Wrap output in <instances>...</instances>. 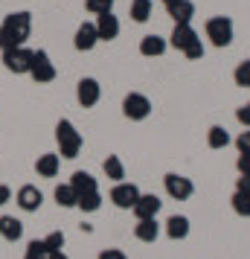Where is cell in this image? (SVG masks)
Returning a JSON list of instances; mask_svg holds the SVG:
<instances>
[{
    "label": "cell",
    "instance_id": "6da1fadb",
    "mask_svg": "<svg viewBox=\"0 0 250 259\" xmlns=\"http://www.w3.org/2000/svg\"><path fill=\"white\" fill-rule=\"evenodd\" d=\"M32 32V15L29 12H12L3 18L0 24V50L24 47L26 38Z\"/></svg>",
    "mask_w": 250,
    "mask_h": 259
},
{
    "label": "cell",
    "instance_id": "7a4b0ae2",
    "mask_svg": "<svg viewBox=\"0 0 250 259\" xmlns=\"http://www.w3.org/2000/svg\"><path fill=\"white\" fill-rule=\"evenodd\" d=\"M56 140H59L61 157H67V160L79 157V152H82V134L76 131V125H73L70 119H59V125H56Z\"/></svg>",
    "mask_w": 250,
    "mask_h": 259
},
{
    "label": "cell",
    "instance_id": "3957f363",
    "mask_svg": "<svg viewBox=\"0 0 250 259\" xmlns=\"http://www.w3.org/2000/svg\"><path fill=\"white\" fill-rule=\"evenodd\" d=\"M207 38L213 41V47H230V41H233V21L227 15L210 18L207 21Z\"/></svg>",
    "mask_w": 250,
    "mask_h": 259
},
{
    "label": "cell",
    "instance_id": "277c9868",
    "mask_svg": "<svg viewBox=\"0 0 250 259\" xmlns=\"http://www.w3.org/2000/svg\"><path fill=\"white\" fill-rule=\"evenodd\" d=\"M29 76L35 79L38 84H47L56 79V64L49 61L47 50H35L32 53V64H29Z\"/></svg>",
    "mask_w": 250,
    "mask_h": 259
},
{
    "label": "cell",
    "instance_id": "5b68a950",
    "mask_svg": "<svg viewBox=\"0 0 250 259\" xmlns=\"http://www.w3.org/2000/svg\"><path fill=\"white\" fill-rule=\"evenodd\" d=\"M29 64H32V50L26 47L3 50V67L9 73H29Z\"/></svg>",
    "mask_w": 250,
    "mask_h": 259
},
{
    "label": "cell",
    "instance_id": "8992f818",
    "mask_svg": "<svg viewBox=\"0 0 250 259\" xmlns=\"http://www.w3.org/2000/svg\"><path fill=\"white\" fill-rule=\"evenodd\" d=\"M122 114H125L128 119H134V122L145 119L148 114H152V102H148V96H143V94H128L125 99H122Z\"/></svg>",
    "mask_w": 250,
    "mask_h": 259
},
{
    "label": "cell",
    "instance_id": "52a82bcc",
    "mask_svg": "<svg viewBox=\"0 0 250 259\" xmlns=\"http://www.w3.org/2000/svg\"><path fill=\"white\" fill-rule=\"evenodd\" d=\"M163 187H166V192H169L175 201H186L192 192H195V187H192L189 178L178 175V172H169V175L163 178Z\"/></svg>",
    "mask_w": 250,
    "mask_h": 259
},
{
    "label": "cell",
    "instance_id": "ba28073f",
    "mask_svg": "<svg viewBox=\"0 0 250 259\" xmlns=\"http://www.w3.org/2000/svg\"><path fill=\"white\" fill-rule=\"evenodd\" d=\"M140 195H143V192L134 187V184H122V181H119L114 189H111V201L117 204L119 210H131L134 204H137V198H140Z\"/></svg>",
    "mask_w": 250,
    "mask_h": 259
},
{
    "label": "cell",
    "instance_id": "9c48e42d",
    "mask_svg": "<svg viewBox=\"0 0 250 259\" xmlns=\"http://www.w3.org/2000/svg\"><path fill=\"white\" fill-rule=\"evenodd\" d=\"M99 44V32H96V24L90 21H84L79 29H76V38H73V47L79 50V53H87V50H93Z\"/></svg>",
    "mask_w": 250,
    "mask_h": 259
},
{
    "label": "cell",
    "instance_id": "30bf717a",
    "mask_svg": "<svg viewBox=\"0 0 250 259\" xmlns=\"http://www.w3.org/2000/svg\"><path fill=\"white\" fill-rule=\"evenodd\" d=\"M15 201H18V207H21L24 212H35L38 207H41L44 195H41V189H38V187H32V184H24V187L18 189Z\"/></svg>",
    "mask_w": 250,
    "mask_h": 259
},
{
    "label": "cell",
    "instance_id": "8fae6325",
    "mask_svg": "<svg viewBox=\"0 0 250 259\" xmlns=\"http://www.w3.org/2000/svg\"><path fill=\"white\" fill-rule=\"evenodd\" d=\"M99 96H102V88H99L96 79H82L79 88H76V99H79L82 108H93L99 102Z\"/></svg>",
    "mask_w": 250,
    "mask_h": 259
},
{
    "label": "cell",
    "instance_id": "7c38bea8",
    "mask_svg": "<svg viewBox=\"0 0 250 259\" xmlns=\"http://www.w3.org/2000/svg\"><path fill=\"white\" fill-rule=\"evenodd\" d=\"M96 32H99V41H114L119 35V21L117 15H96Z\"/></svg>",
    "mask_w": 250,
    "mask_h": 259
},
{
    "label": "cell",
    "instance_id": "4fadbf2b",
    "mask_svg": "<svg viewBox=\"0 0 250 259\" xmlns=\"http://www.w3.org/2000/svg\"><path fill=\"white\" fill-rule=\"evenodd\" d=\"M131 210H134V215H137V222H140V219H157V212H160V198H157V195H140Z\"/></svg>",
    "mask_w": 250,
    "mask_h": 259
},
{
    "label": "cell",
    "instance_id": "5bb4252c",
    "mask_svg": "<svg viewBox=\"0 0 250 259\" xmlns=\"http://www.w3.org/2000/svg\"><path fill=\"white\" fill-rule=\"evenodd\" d=\"M195 38H198V32L192 29V24H175V32H172V38H169V44L183 53V50L189 47Z\"/></svg>",
    "mask_w": 250,
    "mask_h": 259
},
{
    "label": "cell",
    "instance_id": "9a60e30c",
    "mask_svg": "<svg viewBox=\"0 0 250 259\" xmlns=\"http://www.w3.org/2000/svg\"><path fill=\"white\" fill-rule=\"evenodd\" d=\"M0 236L6 242H18L24 236V222L15 219V215H0Z\"/></svg>",
    "mask_w": 250,
    "mask_h": 259
},
{
    "label": "cell",
    "instance_id": "2e32d148",
    "mask_svg": "<svg viewBox=\"0 0 250 259\" xmlns=\"http://www.w3.org/2000/svg\"><path fill=\"white\" fill-rule=\"evenodd\" d=\"M59 166H61V157L47 152L35 160V172H38V178H56L59 175Z\"/></svg>",
    "mask_w": 250,
    "mask_h": 259
},
{
    "label": "cell",
    "instance_id": "e0dca14e",
    "mask_svg": "<svg viewBox=\"0 0 250 259\" xmlns=\"http://www.w3.org/2000/svg\"><path fill=\"white\" fill-rule=\"evenodd\" d=\"M166 12L175 24H189L192 15H195V6H192V0H178V3L166 6Z\"/></svg>",
    "mask_w": 250,
    "mask_h": 259
},
{
    "label": "cell",
    "instance_id": "ac0fdd59",
    "mask_svg": "<svg viewBox=\"0 0 250 259\" xmlns=\"http://www.w3.org/2000/svg\"><path fill=\"white\" fill-rule=\"evenodd\" d=\"M70 187L76 189V195H84V192H96V178L90 175V172H84V169H79V172H73L70 178Z\"/></svg>",
    "mask_w": 250,
    "mask_h": 259
},
{
    "label": "cell",
    "instance_id": "d6986e66",
    "mask_svg": "<svg viewBox=\"0 0 250 259\" xmlns=\"http://www.w3.org/2000/svg\"><path fill=\"white\" fill-rule=\"evenodd\" d=\"M134 236H137L140 242H155L157 236H160V224H157V219H140L137 227H134Z\"/></svg>",
    "mask_w": 250,
    "mask_h": 259
},
{
    "label": "cell",
    "instance_id": "ffe728a7",
    "mask_svg": "<svg viewBox=\"0 0 250 259\" xmlns=\"http://www.w3.org/2000/svg\"><path fill=\"white\" fill-rule=\"evenodd\" d=\"M166 38H160V35H145L143 41H140V53L143 56H148V59H155V56H163L166 53Z\"/></svg>",
    "mask_w": 250,
    "mask_h": 259
},
{
    "label": "cell",
    "instance_id": "44dd1931",
    "mask_svg": "<svg viewBox=\"0 0 250 259\" xmlns=\"http://www.w3.org/2000/svg\"><path fill=\"white\" fill-rule=\"evenodd\" d=\"M166 233H169V239H186L189 236V219L186 215H169Z\"/></svg>",
    "mask_w": 250,
    "mask_h": 259
},
{
    "label": "cell",
    "instance_id": "7402d4cb",
    "mask_svg": "<svg viewBox=\"0 0 250 259\" xmlns=\"http://www.w3.org/2000/svg\"><path fill=\"white\" fill-rule=\"evenodd\" d=\"M102 169H105V175L111 178V181H122L125 178V169H122V160H119L117 154H108L105 157V163H102Z\"/></svg>",
    "mask_w": 250,
    "mask_h": 259
},
{
    "label": "cell",
    "instance_id": "603a6c76",
    "mask_svg": "<svg viewBox=\"0 0 250 259\" xmlns=\"http://www.w3.org/2000/svg\"><path fill=\"white\" fill-rule=\"evenodd\" d=\"M56 201H59V207H76L79 204V195H76V189L70 184H59L56 187Z\"/></svg>",
    "mask_w": 250,
    "mask_h": 259
},
{
    "label": "cell",
    "instance_id": "cb8c5ba5",
    "mask_svg": "<svg viewBox=\"0 0 250 259\" xmlns=\"http://www.w3.org/2000/svg\"><path fill=\"white\" fill-rule=\"evenodd\" d=\"M207 143H210V149H224V146H230V134L224 125H213L207 134Z\"/></svg>",
    "mask_w": 250,
    "mask_h": 259
},
{
    "label": "cell",
    "instance_id": "d4e9b609",
    "mask_svg": "<svg viewBox=\"0 0 250 259\" xmlns=\"http://www.w3.org/2000/svg\"><path fill=\"white\" fill-rule=\"evenodd\" d=\"M152 18V0H131V21L145 24Z\"/></svg>",
    "mask_w": 250,
    "mask_h": 259
},
{
    "label": "cell",
    "instance_id": "484cf974",
    "mask_svg": "<svg viewBox=\"0 0 250 259\" xmlns=\"http://www.w3.org/2000/svg\"><path fill=\"white\" fill-rule=\"evenodd\" d=\"M79 210L84 212H96L99 207H102V195H99V189L96 192H84V195H79V204H76Z\"/></svg>",
    "mask_w": 250,
    "mask_h": 259
},
{
    "label": "cell",
    "instance_id": "4316f807",
    "mask_svg": "<svg viewBox=\"0 0 250 259\" xmlns=\"http://www.w3.org/2000/svg\"><path fill=\"white\" fill-rule=\"evenodd\" d=\"M230 204H233V210H236L238 215H247V219H250V192L236 189V192H233V198H230Z\"/></svg>",
    "mask_w": 250,
    "mask_h": 259
},
{
    "label": "cell",
    "instance_id": "83f0119b",
    "mask_svg": "<svg viewBox=\"0 0 250 259\" xmlns=\"http://www.w3.org/2000/svg\"><path fill=\"white\" fill-rule=\"evenodd\" d=\"M233 82H236L238 88H250V59H244L236 70H233Z\"/></svg>",
    "mask_w": 250,
    "mask_h": 259
},
{
    "label": "cell",
    "instance_id": "f1b7e54d",
    "mask_svg": "<svg viewBox=\"0 0 250 259\" xmlns=\"http://www.w3.org/2000/svg\"><path fill=\"white\" fill-rule=\"evenodd\" d=\"M47 247H44V239H32L29 245H26V253L24 259H47Z\"/></svg>",
    "mask_w": 250,
    "mask_h": 259
},
{
    "label": "cell",
    "instance_id": "f546056e",
    "mask_svg": "<svg viewBox=\"0 0 250 259\" xmlns=\"http://www.w3.org/2000/svg\"><path fill=\"white\" fill-rule=\"evenodd\" d=\"M84 6L90 15H105L114 9V0H84Z\"/></svg>",
    "mask_w": 250,
    "mask_h": 259
},
{
    "label": "cell",
    "instance_id": "4dcf8cb0",
    "mask_svg": "<svg viewBox=\"0 0 250 259\" xmlns=\"http://www.w3.org/2000/svg\"><path fill=\"white\" fill-rule=\"evenodd\" d=\"M44 247H47V253H56V250H61V247H64V233H61V230L49 233L47 239H44Z\"/></svg>",
    "mask_w": 250,
    "mask_h": 259
},
{
    "label": "cell",
    "instance_id": "1f68e13d",
    "mask_svg": "<svg viewBox=\"0 0 250 259\" xmlns=\"http://www.w3.org/2000/svg\"><path fill=\"white\" fill-rule=\"evenodd\" d=\"M183 56H186V59H192V61L204 59V44H201V38H195V41H192L189 47L183 50Z\"/></svg>",
    "mask_w": 250,
    "mask_h": 259
},
{
    "label": "cell",
    "instance_id": "d6a6232c",
    "mask_svg": "<svg viewBox=\"0 0 250 259\" xmlns=\"http://www.w3.org/2000/svg\"><path fill=\"white\" fill-rule=\"evenodd\" d=\"M236 169L244 175V172H250V152H238V160H236Z\"/></svg>",
    "mask_w": 250,
    "mask_h": 259
},
{
    "label": "cell",
    "instance_id": "836d02e7",
    "mask_svg": "<svg viewBox=\"0 0 250 259\" xmlns=\"http://www.w3.org/2000/svg\"><path fill=\"white\" fill-rule=\"evenodd\" d=\"M236 119L244 125V128H250V102H247V105H241V108L236 111Z\"/></svg>",
    "mask_w": 250,
    "mask_h": 259
},
{
    "label": "cell",
    "instance_id": "e575fe53",
    "mask_svg": "<svg viewBox=\"0 0 250 259\" xmlns=\"http://www.w3.org/2000/svg\"><path fill=\"white\" fill-rule=\"evenodd\" d=\"M236 146H238V152H250V131H241V134H238Z\"/></svg>",
    "mask_w": 250,
    "mask_h": 259
},
{
    "label": "cell",
    "instance_id": "d590c367",
    "mask_svg": "<svg viewBox=\"0 0 250 259\" xmlns=\"http://www.w3.org/2000/svg\"><path fill=\"white\" fill-rule=\"evenodd\" d=\"M99 259H128L122 250H117V247H108V250H102L99 253Z\"/></svg>",
    "mask_w": 250,
    "mask_h": 259
},
{
    "label": "cell",
    "instance_id": "8d00e7d4",
    "mask_svg": "<svg viewBox=\"0 0 250 259\" xmlns=\"http://www.w3.org/2000/svg\"><path fill=\"white\" fill-rule=\"evenodd\" d=\"M236 189H241V192H250V172H244V175L238 178Z\"/></svg>",
    "mask_w": 250,
    "mask_h": 259
},
{
    "label": "cell",
    "instance_id": "74e56055",
    "mask_svg": "<svg viewBox=\"0 0 250 259\" xmlns=\"http://www.w3.org/2000/svg\"><path fill=\"white\" fill-rule=\"evenodd\" d=\"M9 198H12V189L6 187V184H0V207H3Z\"/></svg>",
    "mask_w": 250,
    "mask_h": 259
},
{
    "label": "cell",
    "instance_id": "f35d334b",
    "mask_svg": "<svg viewBox=\"0 0 250 259\" xmlns=\"http://www.w3.org/2000/svg\"><path fill=\"white\" fill-rule=\"evenodd\" d=\"M47 259H70V256H67V253H64V250H56V253H49Z\"/></svg>",
    "mask_w": 250,
    "mask_h": 259
},
{
    "label": "cell",
    "instance_id": "ab89813d",
    "mask_svg": "<svg viewBox=\"0 0 250 259\" xmlns=\"http://www.w3.org/2000/svg\"><path fill=\"white\" fill-rule=\"evenodd\" d=\"M172 3H178V0H163V6H172Z\"/></svg>",
    "mask_w": 250,
    "mask_h": 259
}]
</instances>
